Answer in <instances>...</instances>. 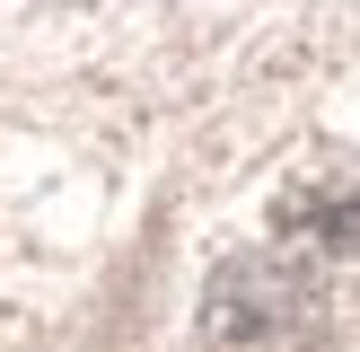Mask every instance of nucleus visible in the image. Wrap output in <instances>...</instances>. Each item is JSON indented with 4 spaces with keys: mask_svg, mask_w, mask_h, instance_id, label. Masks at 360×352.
I'll use <instances>...</instances> for the list:
<instances>
[{
    "mask_svg": "<svg viewBox=\"0 0 360 352\" xmlns=\"http://www.w3.org/2000/svg\"><path fill=\"white\" fill-rule=\"evenodd\" d=\"M299 317H308V291H299L273 256H246V264H229L220 291H211V344L264 352V344H281Z\"/></svg>",
    "mask_w": 360,
    "mask_h": 352,
    "instance_id": "1",
    "label": "nucleus"
}]
</instances>
